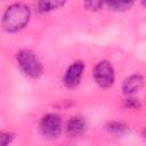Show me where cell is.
Here are the masks:
<instances>
[{
    "label": "cell",
    "mask_w": 146,
    "mask_h": 146,
    "mask_svg": "<svg viewBox=\"0 0 146 146\" xmlns=\"http://www.w3.org/2000/svg\"><path fill=\"white\" fill-rule=\"evenodd\" d=\"M31 17V9L24 3H13L3 13L1 25L8 33H15L24 29Z\"/></svg>",
    "instance_id": "cell-1"
},
{
    "label": "cell",
    "mask_w": 146,
    "mask_h": 146,
    "mask_svg": "<svg viewBox=\"0 0 146 146\" xmlns=\"http://www.w3.org/2000/svg\"><path fill=\"white\" fill-rule=\"evenodd\" d=\"M16 60L21 70L31 78H39L42 74L43 67L36 55L27 49H22L16 54Z\"/></svg>",
    "instance_id": "cell-2"
},
{
    "label": "cell",
    "mask_w": 146,
    "mask_h": 146,
    "mask_svg": "<svg viewBox=\"0 0 146 146\" xmlns=\"http://www.w3.org/2000/svg\"><path fill=\"white\" fill-rule=\"evenodd\" d=\"M94 79L96 83L102 88H110L114 83L115 74L112 64L108 60H102L97 63L94 68Z\"/></svg>",
    "instance_id": "cell-3"
},
{
    "label": "cell",
    "mask_w": 146,
    "mask_h": 146,
    "mask_svg": "<svg viewBox=\"0 0 146 146\" xmlns=\"http://www.w3.org/2000/svg\"><path fill=\"white\" fill-rule=\"evenodd\" d=\"M42 133L48 138H57L63 130V121L58 114L48 113L42 116L40 122Z\"/></svg>",
    "instance_id": "cell-4"
},
{
    "label": "cell",
    "mask_w": 146,
    "mask_h": 146,
    "mask_svg": "<svg viewBox=\"0 0 146 146\" xmlns=\"http://www.w3.org/2000/svg\"><path fill=\"white\" fill-rule=\"evenodd\" d=\"M83 71H84V64L81 60H76L73 64H71L68 66V68L65 72L64 75V84L70 88L73 89L75 87L79 86L81 78L83 75Z\"/></svg>",
    "instance_id": "cell-5"
},
{
    "label": "cell",
    "mask_w": 146,
    "mask_h": 146,
    "mask_svg": "<svg viewBox=\"0 0 146 146\" xmlns=\"http://www.w3.org/2000/svg\"><path fill=\"white\" fill-rule=\"evenodd\" d=\"M143 86H144V78L140 74H132L124 80L122 84V90L123 94L129 97L138 92L143 88Z\"/></svg>",
    "instance_id": "cell-6"
},
{
    "label": "cell",
    "mask_w": 146,
    "mask_h": 146,
    "mask_svg": "<svg viewBox=\"0 0 146 146\" xmlns=\"http://www.w3.org/2000/svg\"><path fill=\"white\" fill-rule=\"evenodd\" d=\"M87 130V122L82 116H73L66 124V131L71 137H79Z\"/></svg>",
    "instance_id": "cell-7"
},
{
    "label": "cell",
    "mask_w": 146,
    "mask_h": 146,
    "mask_svg": "<svg viewBox=\"0 0 146 146\" xmlns=\"http://www.w3.org/2000/svg\"><path fill=\"white\" fill-rule=\"evenodd\" d=\"M106 130L114 136H124L129 132V127L120 121H111L106 124Z\"/></svg>",
    "instance_id": "cell-8"
},
{
    "label": "cell",
    "mask_w": 146,
    "mask_h": 146,
    "mask_svg": "<svg viewBox=\"0 0 146 146\" xmlns=\"http://www.w3.org/2000/svg\"><path fill=\"white\" fill-rule=\"evenodd\" d=\"M65 5V1H58V0H50V1H40L38 2V9L40 13H49L52 10H56Z\"/></svg>",
    "instance_id": "cell-9"
},
{
    "label": "cell",
    "mask_w": 146,
    "mask_h": 146,
    "mask_svg": "<svg viewBox=\"0 0 146 146\" xmlns=\"http://www.w3.org/2000/svg\"><path fill=\"white\" fill-rule=\"evenodd\" d=\"M132 1H106L104 2V6H106L110 10L113 11H124L132 7Z\"/></svg>",
    "instance_id": "cell-10"
},
{
    "label": "cell",
    "mask_w": 146,
    "mask_h": 146,
    "mask_svg": "<svg viewBox=\"0 0 146 146\" xmlns=\"http://www.w3.org/2000/svg\"><path fill=\"white\" fill-rule=\"evenodd\" d=\"M140 102L138 98H135L132 96H129L125 100H124V106L127 108H132V110H136V108H139L140 107Z\"/></svg>",
    "instance_id": "cell-11"
},
{
    "label": "cell",
    "mask_w": 146,
    "mask_h": 146,
    "mask_svg": "<svg viewBox=\"0 0 146 146\" xmlns=\"http://www.w3.org/2000/svg\"><path fill=\"white\" fill-rule=\"evenodd\" d=\"M103 6H104V2H102V1H86V2H84L86 9L92 10V11L99 10Z\"/></svg>",
    "instance_id": "cell-12"
},
{
    "label": "cell",
    "mask_w": 146,
    "mask_h": 146,
    "mask_svg": "<svg viewBox=\"0 0 146 146\" xmlns=\"http://www.w3.org/2000/svg\"><path fill=\"white\" fill-rule=\"evenodd\" d=\"M13 135L9 132L0 131V146H8L13 140Z\"/></svg>",
    "instance_id": "cell-13"
}]
</instances>
